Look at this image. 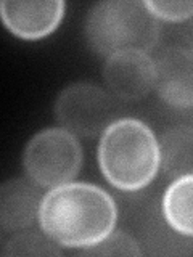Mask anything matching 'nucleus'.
<instances>
[{
    "label": "nucleus",
    "instance_id": "obj_13",
    "mask_svg": "<svg viewBox=\"0 0 193 257\" xmlns=\"http://www.w3.org/2000/svg\"><path fill=\"white\" fill-rule=\"evenodd\" d=\"M79 254L84 255H142L139 243L123 230H113L107 238L90 247L79 249Z\"/></svg>",
    "mask_w": 193,
    "mask_h": 257
},
{
    "label": "nucleus",
    "instance_id": "obj_11",
    "mask_svg": "<svg viewBox=\"0 0 193 257\" xmlns=\"http://www.w3.org/2000/svg\"><path fill=\"white\" fill-rule=\"evenodd\" d=\"M163 215L175 233L193 238V175L174 179L164 191Z\"/></svg>",
    "mask_w": 193,
    "mask_h": 257
},
{
    "label": "nucleus",
    "instance_id": "obj_2",
    "mask_svg": "<svg viewBox=\"0 0 193 257\" xmlns=\"http://www.w3.org/2000/svg\"><path fill=\"white\" fill-rule=\"evenodd\" d=\"M99 164L103 177L123 191H137L155 179L159 169V142L135 117H119L102 132Z\"/></svg>",
    "mask_w": 193,
    "mask_h": 257
},
{
    "label": "nucleus",
    "instance_id": "obj_9",
    "mask_svg": "<svg viewBox=\"0 0 193 257\" xmlns=\"http://www.w3.org/2000/svg\"><path fill=\"white\" fill-rule=\"evenodd\" d=\"M39 185L28 179H10L0 187V225L4 231H20L39 220L42 204Z\"/></svg>",
    "mask_w": 193,
    "mask_h": 257
},
{
    "label": "nucleus",
    "instance_id": "obj_7",
    "mask_svg": "<svg viewBox=\"0 0 193 257\" xmlns=\"http://www.w3.org/2000/svg\"><path fill=\"white\" fill-rule=\"evenodd\" d=\"M66 4L61 0H5L0 4V16L13 36L24 40H39L58 28Z\"/></svg>",
    "mask_w": 193,
    "mask_h": 257
},
{
    "label": "nucleus",
    "instance_id": "obj_14",
    "mask_svg": "<svg viewBox=\"0 0 193 257\" xmlns=\"http://www.w3.org/2000/svg\"><path fill=\"white\" fill-rule=\"evenodd\" d=\"M148 10L158 20L166 21H185L193 18V2H166V0H148L145 2Z\"/></svg>",
    "mask_w": 193,
    "mask_h": 257
},
{
    "label": "nucleus",
    "instance_id": "obj_1",
    "mask_svg": "<svg viewBox=\"0 0 193 257\" xmlns=\"http://www.w3.org/2000/svg\"><path fill=\"white\" fill-rule=\"evenodd\" d=\"M118 207L108 191L85 182H69L48 190L40 204L39 223L64 247H90L115 230Z\"/></svg>",
    "mask_w": 193,
    "mask_h": 257
},
{
    "label": "nucleus",
    "instance_id": "obj_10",
    "mask_svg": "<svg viewBox=\"0 0 193 257\" xmlns=\"http://www.w3.org/2000/svg\"><path fill=\"white\" fill-rule=\"evenodd\" d=\"M158 142L159 167H163L167 177L177 179L182 175H193V127H171Z\"/></svg>",
    "mask_w": 193,
    "mask_h": 257
},
{
    "label": "nucleus",
    "instance_id": "obj_3",
    "mask_svg": "<svg viewBox=\"0 0 193 257\" xmlns=\"http://www.w3.org/2000/svg\"><path fill=\"white\" fill-rule=\"evenodd\" d=\"M161 24L139 0H107L95 4L85 20V37L102 56L126 50L148 52L156 45Z\"/></svg>",
    "mask_w": 193,
    "mask_h": 257
},
{
    "label": "nucleus",
    "instance_id": "obj_8",
    "mask_svg": "<svg viewBox=\"0 0 193 257\" xmlns=\"http://www.w3.org/2000/svg\"><path fill=\"white\" fill-rule=\"evenodd\" d=\"M155 88L167 104L193 106V53L185 47H169L155 60Z\"/></svg>",
    "mask_w": 193,
    "mask_h": 257
},
{
    "label": "nucleus",
    "instance_id": "obj_5",
    "mask_svg": "<svg viewBox=\"0 0 193 257\" xmlns=\"http://www.w3.org/2000/svg\"><path fill=\"white\" fill-rule=\"evenodd\" d=\"M102 87L76 82L63 88L55 101V116L69 132L93 137L118 119L121 104Z\"/></svg>",
    "mask_w": 193,
    "mask_h": 257
},
{
    "label": "nucleus",
    "instance_id": "obj_15",
    "mask_svg": "<svg viewBox=\"0 0 193 257\" xmlns=\"http://www.w3.org/2000/svg\"><path fill=\"white\" fill-rule=\"evenodd\" d=\"M182 37L185 42V48L193 53V18H190V21L185 24V28L182 31Z\"/></svg>",
    "mask_w": 193,
    "mask_h": 257
},
{
    "label": "nucleus",
    "instance_id": "obj_4",
    "mask_svg": "<svg viewBox=\"0 0 193 257\" xmlns=\"http://www.w3.org/2000/svg\"><path fill=\"white\" fill-rule=\"evenodd\" d=\"M23 166L39 187H60L77 175L82 166V147L68 128H44L28 142Z\"/></svg>",
    "mask_w": 193,
    "mask_h": 257
},
{
    "label": "nucleus",
    "instance_id": "obj_12",
    "mask_svg": "<svg viewBox=\"0 0 193 257\" xmlns=\"http://www.w3.org/2000/svg\"><path fill=\"white\" fill-rule=\"evenodd\" d=\"M60 244L39 231H20L8 238L2 246V255H60Z\"/></svg>",
    "mask_w": 193,
    "mask_h": 257
},
{
    "label": "nucleus",
    "instance_id": "obj_6",
    "mask_svg": "<svg viewBox=\"0 0 193 257\" xmlns=\"http://www.w3.org/2000/svg\"><path fill=\"white\" fill-rule=\"evenodd\" d=\"M103 79L119 100L137 101L155 88V60L147 52L126 50L107 58Z\"/></svg>",
    "mask_w": 193,
    "mask_h": 257
}]
</instances>
